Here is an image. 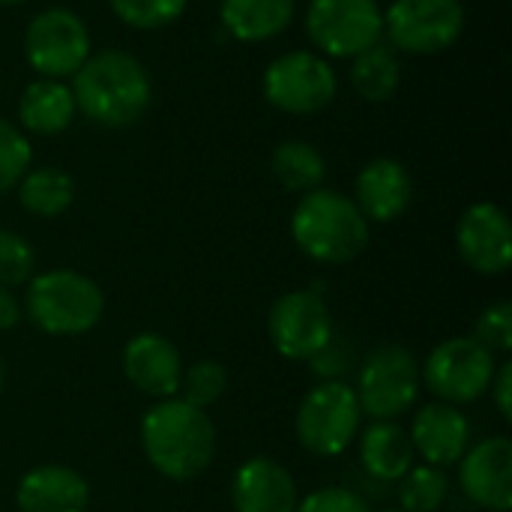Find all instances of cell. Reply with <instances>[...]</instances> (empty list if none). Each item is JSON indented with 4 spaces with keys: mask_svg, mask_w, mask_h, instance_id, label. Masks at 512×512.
Here are the masks:
<instances>
[{
    "mask_svg": "<svg viewBox=\"0 0 512 512\" xmlns=\"http://www.w3.org/2000/svg\"><path fill=\"white\" fill-rule=\"evenodd\" d=\"M141 447L162 477L186 483L210 468L216 456V429L201 408L171 396L159 399L144 414Z\"/></svg>",
    "mask_w": 512,
    "mask_h": 512,
    "instance_id": "obj_1",
    "label": "cell"
},
{
    "mask_svg": "<svg viewBox=\"0 0 512 512\" xmlns=\"http://www.w3.org/2000/svg\"><path fill=\"white\" fill-rule=\"evenodd\" d=\"M72 78L75 108L96 126H132L153 99V84L141 60L117 48L90 54Z\"/></svg>",
    "mask_w": 512,
    "mask_h": 512,
    "instance_id": "obj_2",
    "label": "cell"
},
{
    "mask_svg": "<svg viewBox=\"0 0 512 512\" xmlns=\"http://www.w3.org/2000/svg\"><path fill=\"white\" fill-rule=\"evenodd\" d=\"M291 237L312 261L348 264L369 246V222L351 198L312 189L291 216Z\"/></svg>",
    "mask_w": 512,
    "mask_h": 512,
    "instance_id": "obj_3",
    "label": "cell"
},
{
    "mask_svg": "<svg viewBox=\"0 0 512 512\" xmlns=\"http://www.w3.org/2000/svg\"><path fill=\"white\" fill-rule=\"evenodd\" d=\"M24 309L42 333L81 336L102 321L105 294L84 273L51 270V273L33 276V282L27 285Z\"/></svg>",
    "mask_w": 512,
    "mask_h": 512,
    "instance_id": "obj_4",
    "label": "cell"
},
{
    "mask_svg": "<svg viewBox=\"0 0 512 512\" xmlns=\"http://www.w3.org/2000/svg\"><path fill=\"white\" fill-rule=\"evenodd\" d=\"M360 402L357 393L345 381H324L306 393L297 408V441L312 456H339L351 447L360 432Z\"/></svg>",
    "mask_w": 512,
    "mask_h": 512,
    "instance_id": "obj_5",
    "label": "cell"
},
{
    "mask_svg": "<svg viewBox=\"0 0 512 512\" xmlns=\"http://www.w3.org/2000/svg\"><path fill=\"white\" fill-rule=\"evenodd\" d=\"M495 354L474 336H456L432 348L420 369V381L447 405H468L489 393L495 375Z\"/></svg>",
    "mask_w": 512,
    "mask_h": 512,
    "instance_id": "obj_6",
    "label": "cell"
},
{
    "mask_svg": "<svg viewBox=\"0 0 512 512\" xmlns=\"http://www.w3.org/2000/svg\"><path fill=\"white\" fill-rule=\"evenodd\" d=\"M306 33L330 57H357L381 42L384 12L378 0H312Z\"/></svg>",
    "mask_w": 512,
    "mask_h": 512,
    "instance_id": "obj_7",
    "label": "cell"
},
{
    "mask_svg": "<svg viewBox=\"0 0 512 512\" xmlns=\"http://www.w3.org/2000/svg\"><path fill=\"white\" fill-rule=\"evenodd\" d=\"M357 402L360 411L372 420H393L414 408L420 396V366L417 360L399 348L384 345L369 354L357 378Z\"/></svg>",
    "mask_w": 512,
    "mask_h": 512,
    "instance_id": "obj_8",
    "label": "cell"
},
{
    "mask_svg": "<svg viewBox=\"0 0 512 512\" xmlns=\"http://www.w3.org/2000/svg\"><path fill=\"white\" fill-rule=\"evenodd\" d=\"M465 30L462 0H393L384 12L390 45L408 54H438Z\"/></svg>",
    "mask_w": 512,
    "mask_h": 512,
    "instance_id": "obj_9",
    "label": "cell"
},
{
    "mask_svg": "<svg viewBox=\"0 0 512 512\" xmlns=\"http://www.w3.org/2000/svg\"><path fill=\"white\" fill-rule=\"evenodd\" d=\"M24 57L42 78H69L90 57L87 24L72 9H45L24 30Z\"/></svg>",
    "mask_w": 512,
    "mask_h": 512,
    "instance_id": "obj_10",
    "label": "cell"
},
{
    "mask_svg": "<svg viewBox=\"0 0 512 512\" xmlns=\"http://www.w3.org/2000/svg\"><path fill=\"white\" fill-rule=\"evenodd\" d=\"M336 96V72L315 51H288L264 72V99L288 114H315Z\"/></svg>",
    "mask_w": 512,
    "mask_h": 512,
    "instance_id": "obj_11",
    "label": "cell"
},
{
    "mask_svg": "<svg viewBox=\"0 0 512 512\" xmlns=\"http://www.w3.org/2000/svg\"><path fill=\"white\" fill-rule=\"evenodd\" d=\"M273 348L288 360H312L333 339V318L321 294L288 291L282 294L267 321Z\"/></svg>",
    "mask_w": 512,
    "mask_h": 512,
    "instance_id": "obj_12",
    "label": "cell"
},
{
    "mask_svg": "<svg viewBox=\"0 0 512 512\" xmlns=\"http://www.w3.org/2000/svg\"><path fill=\"white\" fill-rule=\"evenodd\" d=\"M456 246L471 270L483 276L507 273L512 264V228L507 213L489 201L468 207L456 225Z\"/></svg>",
    "mask_w": 512,
    "mask_h": 512,
    "instance_id": "obj_13",
    "label": "cell"
},
{
    "mask_svg": "<svg viewBox=\"0 0 512 512\" xmlns=\"http://www.w3.org/2000/svg\"><path fill=\"white\" fill-rule=\"evenodd\" d=\"M462 492L483 510L507 512L512 507V444L510 438H486L459 462Z\"/></svg>",
    "mask_w": 512,
    "mask_h": 512,
    "instance_id": "obj_14",
    "label": "cell"
},
{
    "mask_svg": "<svg viewBox=\"0 0 512 512\" xmlns=\"http://www.w3.org/2000/svg\"><path fill=\"white\" fill-rule=\"evenodd\" d=\"M123 372L138 393L150 399H171L183 381V360L165 336L141 333L123 348Z\"/></svg>",
    "mask_w": 512,
    "mask_h": 512,
    "instance_id": "obj_15",
    "label": "cell"
},
{
    "mask_svg": "<svg viewBox=\"0 0 512 512\" xmlns=\"http://www.w3.org/2000/svg\"><path fill=\"white\" fill-rule=\"evenodd\" d=\"M234 512H297V483L276 459L258 456L237 468L231 480Z\"/></svg>",
    "mask_w": 512,
    "mask_h": 512,
    "instance_id": "obj_16",
    "label": "cell"
},
{
    "mask_svg": "<svg viewBox=\"0 0 512 512\" xmlns=\"http://www.w3.org/2000/svg\"><path fill=\"white\" fill-rule=\"evenodd\" d=\"M411 444L414 453L423 456V462L432 468L459 465L471 447V426L456 405L435 402L420 408V414L414 417Z\"/></svg>",
    "mask_w": 512,
    "mask_h": 512,
    "instance_id": "obj_17",
    "label": "cell"
},
{
    "mask_svg": "<svg viewBox=\"0 0 512 512\" xmlns=\"http://www.w3.org/2000/svg\"><path fill=\"white\" fill-rule=\"evenodd\" d=\"M15 504L21 512H87L90 489L78 471L66 465H42L21 477Z\"/></svg>",
    "mask_w": 512,
    "mask_h": 512,
    "instance_id": "obj_18",
    "label": "cell"
},
{
    "mask_svg": "<svg viewBox=\"0 0 512 512\" xmlns=\"http://www.w3.org/2000/svg\"><path fill=\"white\" fill-rule=\"evenodd\" d=\"M414 198V180L396 159H375L357 174V207L366 222L399 219Z\"/></svg>",
    "mask_w": 512,
    "mask_h": 512,
    "instance_id": "obj_19",
    "label": "cell"
},
{
    "mask_svg": "<svg viewBox=\"0 0 512 512\" xmlns=\"http://www.w3.org/2000/svg\"><path fill=\"white\" fill-rule=\"evenodd\" d=\"M414 444L411 435L393 420H375L360 435V465L369 477L381 483H396L414 468Z\"/></svg>",
    "mask_w": 512,
    "mask_h": 512,
    "instance_id": "obj_20",
    "label": "cell"
},
{
    "mask_svg": "<svg viewBox=\"0 0 512 512\" xmlns=\"http://www.w3.org/2000/svg\"><path fill=\"white\" fill-rule=\"evenodd\" d=\"M75 96L63 81L39 78L24 87L18 99L21 126L33 135H60L75 120Z\"/></svg>",
    "mask_w": 512,
    "mask_h": 512,
    "instance_id": "obj_21",
    "label": "cell"
},
{
    "mask_svg": "<svg viewBox=\"0 0 512 512\" xmlns=\"http://www.w3.org/2000/svg\"><path fill=\"white\" fill-rule=\"evenodd\" d=\"M219 18L237 42H267L294 21V0H222Z\"/></svg>",
    "mask_w": 512,
    "mask_h": 512,
    "instance_id": "obj_22",
    "label": "cell"
},
{
    "mask_svg": "<svg viewBox=\"0 0 512 512\" xmlns=\"http://www.w3.org/2000/svg\"><path fill=\"white\" fill-rule=\"evenodd\" d=\"M18 201L27 213L54 219L75 201V180L60 168H33L18 180Z\"/></svg>",
    "mask_w": 512,
    "mask_h": 512,
    "instance_id": "obj_23",
    "label": "cell"
},
{
    "mask_svg": "<svg viewBox=\"0 0 512 512\" xmlns=\"http://www.w3.org/2000/svg\"><path fill=\"white\" fill-rule=\"evenodd\" d=\"M351 84L354 90L369 102H387L396 96L402 81V66L396 57V48L378 42L366 48L363 54L351 57Z\"/></svg>",
    "mask_w": 512,
    "mask_h": 512,
    "instance_id": "obj_24",
    "label": "cell"
},
{
    "mask_svg": "<svg viewBox=\"0 0 512 512\" xmlns=\"http://www.w3.org/2000/svg\"><path fill=\"white\" fill-rule=\"evenodd\" d=\"M273 177L288 189V192H312L321 186L324 174H327V162L321 156L318 147H312L309 141H297L288 138L273 150Z\"/></svg>",
    "mask_w": 512,
    "mask_h": 512,
    "instance_id": "obj_25",
    "label": "cell"
},
{
    "mask_svg": "<svg viewBox=\"0 0 512 512\" xmlns=\"http://www.w3.org/2000/svg\"><path fill=\"white\" fill-rule=\"evenodd\" d=\"M447 492H450V480L444 468L414 465L399 483V504L402 512H438L447 501Z\"/></svg>",
    "mask_w": 512,
    "mask_h": 512,
    "instance_id": "obj_26",
    "label": "cell"
},
{
    "mask_svg": "<svg viewBox=\"0 0 512 512\" xmlns=\"http://www.w3.org/2000/svg\"><path fill=\"white\" fill-rule=\"evenodd\" d=\"M111 12L135 30H159L174 24L189 0H108Z\"/></svg>",
    "mask_w": 512,
    "mask_h": 512,
    "instance_id": "obj_27",
    "label": "cell"
},
{
    "mask_svg": "<svg viewBox=\"0 0 512 512\" xmlns=\"http://www.w3.org/2000/svg\"><path fill=\"white\" fill-rule=\"evenodd\" d=\"M228 387V372L222 363L216 360H198L195 366H189L183 372V381H180V390H183V399L195 408H207L213 402L222 399Z\"/></svg>",
    "mask_w": 512,
    "mask_h": 512,
    "instance_id": "obj_28",
    "label": "cell"
},
{
    "mask_svg": "<svg viewBox=\"0 0 512 512\" xmlns=\"http://www.w3.org/2000/svg\"><path fill=\"white\" fill-rule=\"evenodd\" d=\"M33 147L24 132H18L12 123L0 120V192L18 186V180L30 171Z\"/></svg>",
    "mask_w": 512,
    "mask_h": 512,
    "instance_id": "obj_29",
    "label": "cell"
},
{
    "mask_svg": "<svg viewBox=\"0 0 512 512\" xmlns=\"http://www.w3.org/2000/svg\"><path fill=\"white\" fill-rule=\"evenodd\" d=\"M33 267H36L33 246L15 231H0V285L15 288L30 282Z\"/></svg>",
    "mask_w": 512,
    "mask_h": 512,
    "instance_id": "obj_30",
    "label": "cell"
},
{
    "mask_svg": "<svg viewBox=\"0 0 512 512\" xmlns=\"http://www.w3.org/2000/svg\"><path fill=\"white\" fill-rule=\"evenodd\" d=\"M474 339L489 348L492 354H510L512 351V306L510 303H498L489 306L477 327H474Z\"/></svg>",
    "mask_w": 512,
    "mask_h": 512,
    "instance_id": "obj_31",
    "label": "cell"
},
{
    "mask_svg": "<svg viewBox=\"0 0 512 512\" xmlns=\"http://www.w3.org/2000/svg\"><path fill=\"white\" fill-rule=\"evenodd\" d=\"M297 512H372L369 510V501L363 495H357L354 489H345V486H327V489H318L312 495H306Z\"/></svg>",
    "mask_w": 512,
    "mask_h": 512,
    "instance_id": "obj_32",
    "label": "cell"
},
{
    "mask_svg": "<svg viewBox=\"0 0 512 512\" xmlns=\"http://www.w3.org/2000/svg\"><path fill=\"white\" fill-rule=\"evenodd\" d=\"M309 363H312V372H315V375L336 381V375H345V372H348V366H351V351L339 348V342L330 339L327 348L318 351Z\"/></svg>",
    "mask_w": 512,
    "mask_h": 512,
    "instance_id": "obj_33",
    "label": "cell"
},
{
    "mask_svg": "<svg viewBox=\"0 0 512 512\" xmlns=\"http://www.w3.org/2000/svg\"><path fill=\"white\" fill-rule=\"evenodd\" d=\"M489 393L495 399V408L504 420H512V363H501L492 375Z\"/></svg>",
    "mask_w": 512,
    "mask_h": 512,
    "instance_id": "obj_34",
    "label": "cell"
},
{
    "mask_svg": "<svg viewBox=\"0 0 512 512\" xmlns=\"http://www.w3.org/2000/svg\"><path fill=\"white\" fill-rule=\"evenodd\" d=\"M18 321H21V306H18V300L9 294V288L0 285V333H3V330H12Z\"/></svg>",
    "mask_w": 512,
    "mask_h": 512,
    "instance_id": "obj_35",
    "label": "cell"
},
{
    "mask_svg": "<svg viewBox=\"0 0 512 512\" xmlns=\"http://www.w3.org/2000/svg\"><path fill=\"white\" fill-rule=\"evenodd\" d=\"M6 390V363H3V357H0V393Z\"/></svg>",
    "mask_w": 512,
    "mask_h": 512,
    "instance_id": "obj_36",
    "label": "cell"
},
{
    "mask_svg": "<svg viewBox=\"0 0 512 512\" xmlns=\"http://www.w3.org/2000/svg\"><path fill=\"white\" fill-rule=\"evenodd\" d=\"M15 3H24V0H0V6H15Z\"/></svg>",
    "mask_w": 512,
    "mask_h": 512,
    "instance_id": "obj_37",
    "label": "cell"
},
{
    "mask_svg": "<svg viewBox=\"0 0 512 512\" xmlns=\"http://www.w3.org/2000/svg\"><path fill=\"white\" fill-rule=\"evenodd\" d=\"M381 512H402V510H381Z\"/></svg>",
    "mask_w": 512,
    "mask_h": 512,
    "instance_id": "obj_38",
    "label": "cell"
}]
</instances>
